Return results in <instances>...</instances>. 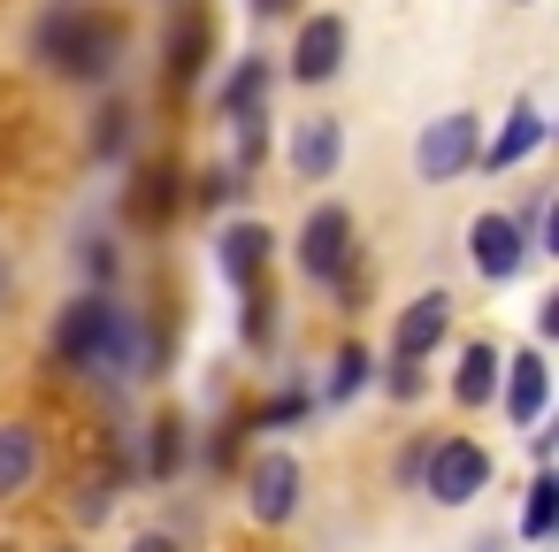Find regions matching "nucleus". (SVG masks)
Here are the masks:
<instances>
[{
	"instance_id": "nucleus-7",
	"label": "nucleus",
	"mask_w": 559,
	"mask_h": 552,
	"mask_svg": "<svg viewBox=\"0 0 559 552\" xmlns=\"http://www.w3.org/2000/svg\"><path fill=\"white\" fill-rule=\"evenodd\" d=\"M185 208H192V192H185V169L177 162H131V192H123L131 231H169Z\"/></svg>"
},
{
	"instance_id": "nucleus-18",
	"label": "nucleus",
	"mask_w": 559,
	"mask_h": 552,
	"mask_svg": "<svg viewBox=\"0 0 559 552\" xmlns=\"http://www.w3.org/2000/svg\"><path fill=\"white\" fill-rule=\"evenodd\" d=\"M269 85H276V62H269V55H246V62L223 78V93H215L223 124H230V116H253V108H269Z\"/></svg>"
},
{
	"instance_id": "nucleus-19",
	"label": "nucleus",
	"mask_w": 559,
	"mask_h": 552,
	"mask_svg": "<svg viewBox=\"0 0 559 552\" xmlns=\"http://www.w3.org/2000/svg\"><path fill=\"white\" fill-rule=\"evenodd\" d=\"M452 399H460V407H490V399H498V345L475 338V345L460 353V368H452Z\"/></svg>"
},
{
	"instance_id": "nucleus-15",
	"label": "nucleus",
	"mask_w": 559,
	"mask_h": 552,
	"mask_svg": "<svg viewBox=\"0 0 559 552\" xmlns=\"http://www.w3.org/2000/svg\"><path fill=\"white\" fill-rule=\"evenodd\" d=\"M544 139H551L544 108H536V101H513V108H506V124H498V139H490V146H475V169H490V177H498V169H521Z\"/></svg>"
},
{
	"instance_id": "nucleus-13",
	"label": "nucleus",
	"mask_w": 559,
	"mask_h": 552,
	"mask_svg": "<svg viewBox=\"0 0 559 552\" xmlns=\"http://www.w3.org/2000/svg\"><path fill=\"white\" fill-rule=\"evenodd\" d=\"M284 162H292V177H299V185H330V177H337V162H345V131H337V116H307V124H292Z\"/></svg>"
},
{
	"instance_id": "nucleus-22",
	"label": "nucleus",
	"mask_w": 559,
	"mask_h": 552,
	"mask_svg": "<svg viewBox=\"0 0 559 552\" xmlns=\"http://www.w3.org/2000/svg\"><path fill=\"white\" fill-rule=\"evenodd\" d=\"M230 162H238L246 177L269 162V108H253V116H230Z\"/></svg>"
},
{
	"instance_id": "nucleus-20",
	"label": "nucleus",
	"mask_w": 559,
	"mask_h": 552,
	"mask_svg": "<svg viewBox=\"0 0 559 552\" xmlns=\"http://www.w3.org/2000/svg\"><path fill=\"white\" fill-rule=\"evenodd\" d=\"M131 139H139V108H131V101H108V108L93 116V162H123Z\"/></svg>"
},
{
	"instance_id": "nucleus-14",
	"label": "nucleus",
	"mask_w": 559,
	"mask_h": 552,
	"mask_svg": "<svg viewBox=\"0 0 559 552\" xmlns=\"http://www.w3.org/2000/svg\"><path fill=\"white\" fill-rule=\"evenodd\" d=\"M269 254H276V231H269L261 215H238V223H223V238H215V269H223L238 292L269 277Z\"/></svg>"
},
{
	"instance_id": "nucleus-33",
	"label": "nucleus",
	"mask_w": 559,
	"mask_h": 552,
	"mask_svg": "<svg viewBox=\"0 0 559 552\" xmlns=\"http://www.w3.org/2000/svg\"><path fill=\"white\" fill-rule=\"evenodd\" d=\"M467 552H513V544H506V537H475Z\"/></svg>"
},
{
	"instance_id": "nucleus-16",
	"label": "nucleus",
	"mask_w": 559,
	"mask_h": 552,
	"mask_svg": "<svg viewBox=\"0 0 559 552\" xmlns=\"http://www.w3.org/2000/svg\"><path fill=\"white\" fill-rule=\"evenodd\" d=\"M39 483V422H0V506Z\"/></svg>"
},
{
	"instance_id": "nucleus-31",
	"label": "nucleus",
	"mask_w": 559,
	"mask_h": 552,
	"mask_svg": "<svg viewBox=\"0 0 559 552\" xmlns=\"http://www.w3.org/2000/svg\"><path fill=\"white\" fill-rule=\"evenodd\" d=\"M131 552H185V544H177V529H146V537H131Z\"/></svg>"
},
{
	"instance_id": "nucleus-12",
	"label": "nucleus",
	"mask_w": 559,
	"mask_h": 552,
	"mask_svg": "<svg viewBox=\"0 0 559 552\" xmlns=\"http://www.w3.org/2000/svg\"><path fill=\"white\" fill-rule=\"evenodd\" d=\"M444 338H452V292H444V284H429V292H414V300L399 307V322H391V353L429 361Z\"/></svg>"
},
{
	"instance_id": "nucleus-11",
	"label": "nucleus",
	"mask_w": 559,
	"mask_h": 552,
	"mask_svg": "<svg viewBox=\"0 0 559 552\" xmlns=\"http://www.w3.org/2000/svg\"><path fill=\"white\" fill-rule=\"evenodd\" d=\"M498 399H506V422H513V430H536V422H544V407H551V368H544L536 345H521L513 361H498Z\"/></svg>"
},
{
	"instance_id": "nucleus-35",
	"label": "nucleus",
	"mask_w": 559,
	"mask_h": 552,
	"mask_svg": "<svg viewBox=\"0 0 559 552\" xmlns=\"http://www.w3.org/2000/svg\"><path fill=\"white\" fill-rule=\"evenodd\" d=\"M0 552H16V544H0Z\"/></svg>"
},
{
	"instance_id": "nucleus-9",
	"label": "nucleus",
	"mask_w": 559,
	"mask_h": 552,
	"mask_svg": "<svg viewBox=\"0 0 559 552\" xmlns=\"http://www.w3.org/2000/svg\"><path fill=\"white\" fill-rule=\"evenodd\" d=\"M467 261H475V277H483V284H513L536 254H528V238H521V223H513V215L483 208V215L467 223Z\"/></svg>"
},
{
	"instance_id": "nucleus-23",
	"label": "nucleus",
	"mask_w": 559,
	"mask_h": 552,
	"mask_svg": "<svg viewBox=\"0 0 559 552\" xmlns=\"http://www.w3.org/2000/svg\"><path fill=\"white\" fill-rule=\"evenodd\" d=\"M238 338H246L253 353H269V345H276V292H269V284H246V315H238Z\"/></svg>"
},
{
	"instance_id": "nucleus-25",
	"label": "nucleus",
	"mask_w": 559,
	"mask_h": 552,
	"mask_svg": "<svg viewBox=\"0 0 559 552\" xmlns=\"http://www.w3.org/2000/svg\"><path fill=\"white\" fill-rule=\"evenodd\" d=\"M368 353L360 345H337V361H330V376H322V399H353V391H368Z\"/></svg>"
},
{
	"instance_id": "nucleus-4",
	"label": "nucleus",
	"mask_w": 559,
	"mask_h": 552,
	"mask_svg": "<svg viewBox=\"0 0 559 552\" xmlns=\"http://www.w3.org/2000/svg\"><path fill=\"white\" fill-rule=\"evenodd\" d=\"M292 254H299V277H307V284H337V277L360 261L353 215H345L337 200H314L307 223H299V238H292Z\"/></svg>"
},
{
	"instance_id": "nucleus-30",
	"label": "nucleus",
	"mask_w": 559,
	"mask_h": 552,
	"mask_svg": "<svg viewBox=\"0 0 559 552\" xmlns=\"http://www.w3.org/2000/svg\"><path fill=\"white\" fill-rule=\"evenodd\" d=\"M253 24H276V16H299V0H246Z\"/></svg>"
},
{
	"instance_id": "nucleus-1",
	"label": "nucleus",
	"mask_w": 559,
	"mask_h": 552,
	"mask_svg": "<svg viewBox=\"0 0 559 552\" xmlns=\"http://www.w3.org/2000/svg\"><path fill=\"white\" fill-rule=\"evenodd\" d=\"M131 55V16L100 9V0H47L32 24V62L62 85H116Z\"/></svg>"
},
{
	"instance_id": "nucleus-29",
	"label": "nucleus",
	"mask_w": 559,
	"mask_h": 552,
	"mask_svg": "<svg viewBox=\"0 0 559 552\" xmlns=\"http://www.w3.org/2000/svg\"><path fill=\"white\" fill-rule=\"evenodd\" d=\"M78 254H85V269H93V277H100V284H108V277H116V254H108V238H85V246H78Z\"/></svg>"
},
{
	"instance_id": "nucleus-21",
	"label": "nucleus",
	"mask_w": 559,
	"mask_h": 552,
	"mask_svg": "<svg viewBox=\"0 0 559 552\" xmlns=\"http://www.w3.org/2000/svg\"><path fill=\"white\" fill-rule=\"evenodd\" d=\"M551 529H559V475H551V468H536V475H528V498H521V537H528V544H544Z\"/></svg>"
},
{
	"instance_id": "nucleus-34",
	"label": "nucleus",
	"mask_w": 559,
	"mask_h": 552,
	"mask_svg": "<svg viewBox=\"0 0 559 552\" xmlns=\"http://www.w3.org/2000/svg\"><path fill=\"white\" fill-rule=\"evenodd\" d=\"M513 9H536V0H513Z\"/></svg>"
},
{
	"instance_id": "nucleus-6",
	"label": "nucleus",
	"mask_w": 559,
	"mask_h": 552,
	"mask_svg": "<svg viewBox=\"0 0 559 552\" xmlns=\"http://www.w3.org/2000/svg\"><path fill=\"white\" fill-rule=\"evenodd\" d=\"M475 146H483V116L452 108V116L421 124V139H414V177H421V185H452V177L475 169Z\"/></svg>"
},
{
	"instance_id": "nucleus-2",
	"label": "nucleus",
	"mask_w": 559,
	"mask_h": 552,
	"mask_svg": "<svg viewBox=\"0 0 559 552\" xmlns=\"http://www.w3.org/2000/svg\"><path fill=\"white\" fill-rule=\"evenodd\" d=\"M108 315L116 300L108 292H70L62 315H55V338H47V361L62 376H100V353H108Z\"/></svg>"
},
{
	"instance_id": "nucleus-5",
	"label": "nucleus",
	"mask_w": 559,
	"mask_h": 552,
	"mask_svg": "<svg viewBox=\"0 0 559 552\" xmlns=\"http://www.w3.org/2000/svg\"><path fill=\"white\" fill-rule=\"evenodd\" d=\"M299 491H307V475H299V460L276 453V445L238 468V506H246V521H261V529H284V521L299 514Z\"/></svg>"
},
{
	"instance_id": "nucleus-3",
	"label": "nucleus",
	"mask_w": 559,
	"mask_h": 552,
	"mask_svg": "<svg viewBox=\"0 0 559 552\" xmlns=\"http://www.w3.org/2000/svg\"><path fill=\"white\" fill-rule=\"evenodd\" d=\"M437 506H475L490 491V453L475 437H429L421 445V475H414Z\"/></svg>"
},
{
	"instance_id": "nucleus-27",
	"label": "nucleus",
	"mask_w": 559,
	"mask_h": 552,
	"mask_svg": "<svg viewBox=\"0 0 559 552\" xmlns=\"http://www.w3.org/2000/svg\"><path fill=\"white\" fill-rule=\"evenodd\" d=\"M238 445H246V414L215 422V437H207V468H230V460H238Z\"/></svg>"
},
{
	"instance_id": "nucleus-28",
	"label": "nucleus",
	"mask_w": 559,
	"mask_h": 552,
	"mask_svg": "<svg viewBox=\"0 0 559 552\" xmlns=\"http://www.w3.org/2000/svg\"><path fill=\"white\" fill-rule=\"evenodd\" d=\"M421 391H429L421 361H414V353H391V399H421Z\"/></svg>"
},
{
	"instance_id": "nucleus-36",
	"label": "nucleus",
	"mask_w": 559,
	"mask_h": 552,
	"mask_svg": "<svg viewBox=\"0 0 559 552\" xmlns=\"http://www.w3.org/2000/svg\"><path fill=\"white\" fill-rule=\"evenodd\" d=\"M62 552H78V544H62Z\"/></svg>"
},
{
	"instance_id": "nucleus-8",
	"label": "nucleus",
	"mask_w": 559,
	"mask_h": 552,
	"mask_svg": "<svg viewBox=\"0 0 559 552\" xmlns=\"http://www.w3.org/2000/svg\"><path fill=\"white\" fill-rule=\"evenodd\" d=\"M207 62H215V16L192 0V9L169 16V39H162V78H169V93H192V85L207 78Z\"/></svg>"
},
{
	"instance_id": "nucleus-32",
	"label": "nucleus",
	"mask_w": 559,
	"mask_h": 552,
	"mask_svg": "<svg viewBox=\"0 0 559 552\" xmlns=\"http://www.w3.org/2000/svg\"><path fill=\"white\" fill-rule=\"evenodd\" d=\"M9 300H16V261L0 254V315H9Z\"/></svg>"
},
{
	"instance_id": "nucleus-24",
	"label": "nucleus",
	"mask_w": 559,
	"mask_h": 552,
	"mask_svg": "<svg viewBox=\"0 0 559 552\" xmlns=\"http://www.w3.org/2000/svg\"><path fill=\"white\" fill-rule=\"evenodd\" d=\"M185 192H192V208H238V200H246V169L223 162V169H207V177L185 185Z\"/></svg>"
},
{
	"instance_id": "nucleus-10",
	"label": "nucleus",
	"mask_w": 559,
	"mask_h": 552,
	"mask_svg": "<svg viewBox=\"0 0 559 552\" xmlns=\"http://www.w3.org/2000/svg\"><path fill=\"white\" fill-rule=\"evenodd\" d=\"M299 85H330L337 70H345V16H330V9H314V16H299V32H292V62H284Z\"/></svg>"
},
{
	"instance_id": "nucleus-17",
	"label": "nucleus",
	"mask_w": 559,
	"mask_h": 552,
	"mask_svg": "<svg viewBox=\"0 0 559 552\" xmlns=\"http://www.w3.org/2000/svg\"><path fill=\"white\" fill-rule=\"evenodd\" d=\"M185 445H192V422H185V414H154V422H146V460H139L131 475H146V483H177Z\"/></svg>"
},
{
	"instance_id": "nucleus-26",
	"label": "nucleus",
	"mask_w": 559,
	"mask_h": 552,
	"mask_svg": "<svg viewBox=\"0 0 559 552\" xmlns=\"http://www.w3.org/2000/svg\"><path fill=\"white\" fill-rule=\"evenodd\" d=\"M314 414V391H276L269 407H246V430H292Z\"/></svg>"
}]
</instances>
